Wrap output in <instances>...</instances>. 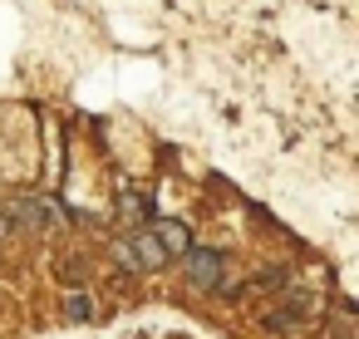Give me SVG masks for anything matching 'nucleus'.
Masks as SVG:
<instances>
[{
	"label": "nucleus",
	"instance_id": "4",
	"mask_svg": "<svg viewBox=\"0 0 359 339\" xmlns=\"http://www.w3.org/2000/svg\"><path fill=\"white\" fill-rule=\"evenodd\" d=\"M65 310H69V319H89V314H94L89 295H69V300H65Z\"/></svg>",
	"mask_w": 359,
	"mask_h": 339
},
{
	"label": "nucleus",
	"instance_id": "2",
	"mask_svg": "<svg viewBox=\"0 0 359 339\" xmlns=\"http://www.w3.org/2000/svg\"><path fill=\"white\" fill-rule=\"evenodd\" d=\"M153 241L163 246V256H187V251H192V241H187V226H182V221H158Z\"/></svg>",
	"mask_w": 359,
	"mask_h": 339
},
{
	"label": "nucleus",
	"instance_id": "1",
	"mask_svg": "<svg viewBox=\"0 0 359 339\" xmlns=\"http://www.w3.org/2000/svg\"><path fill=\"white\" fill-rule=\"evenodd\" d=\"M187 280L202 285V290L222 285V256L217 251H187Z\"/></svg>",
	"mask_w": 359,
	"mask_h": 339
},
{
	"label": "nucleus",
	"instance_id": "3",
	"mask_svg": "<svg viewBox=\"0 0 359 339\" xmlns=\"http://www.w3.org/2000/svg\"><path fill=\"white\" fill-rule=\"evenodd\" d=\"M128 256H133V265H138V275L143 270H158L168 256H163V246L153 241V236H133V246H128Z\"/></svg>",
	"mask_w": 359,
	"mask_h": 339
}]
</instances>
